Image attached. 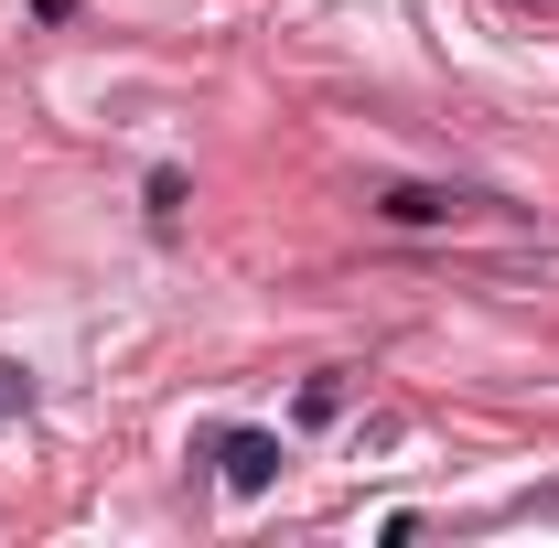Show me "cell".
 <instances>
[{"mask_svg": "<svg viewBox=\"0 0 559 548\" xmlns=\"http://www.w3.org/2000/svg\"><path fill=\"white\" fill-rule=\"evenodd\" d=\"M215 463H226L237 495H259V484L280 474V441H270V430H226V452H215Z\"/></svg>", "mask_w": 559, "mask_h": 548, "instance_id": "cell-2", "label": "cell"}, {"mask_svg": "<svg viewBox=\"0 0 559 548\" xmlns=\"http://www.w3.org/2000/svg\"><path fill=\"white\" fill-rule=\"evenodd\" d=\"M377 215H388V226H452V215H463V194H452V183H388V194H377Z\"/></svg>", "mask_w": 559, "mask_h": 548, "instance_id": "cell-1", "label": "cell"}]
</instances>
